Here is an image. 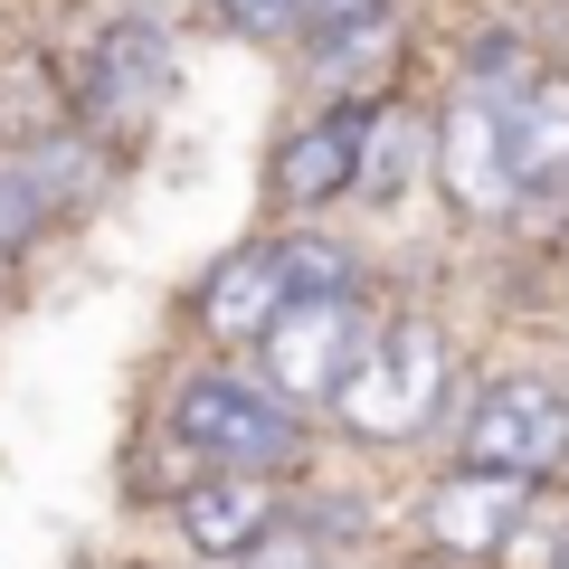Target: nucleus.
<instances>
[{"instance_id": "obj_19", "label": "nucleus", "mask_w": 569, "mask_h": 569, "mask_svg": "<svg viewBox=\"0 0 569 569\" xmlns=\"http://www.w3.org/2000/svg\"><path fill=\"white\" fill-rule=\"evenodd\" d=\"M361 10H389V0H305V29H332V20H361Z\"/></svg>"}, {"instance_id": "obj_7", "label": "nucleus", "mask_w": 569, "mask_h": 569, "mask_svg": "<svg viewBox=\"0 0 569 569\" xmlns=\"http://www.w3.org/2000/svg\"><path fill=\"white\" fill-rule=\"evenodd\" d=\"M522 512H531V485H522V475H485V466H456L447 485L427 493L418 531H427L437 550H447V560H493V550H512Z\"/></svg>"}, {"instance_id": "obj_17", "label": "nucleus", "mask_w": 569, "mask_h": 569, "mask_svg": "<svg viewBox=\"0 0 569 569\" xmlns=\"http://www.w3.org/2000/svg\"><path fill=\"white\" fill-rule=\"evenodd\" d=\"M238 39H295L305 29V0H219Z\"/></svg>"}, {"instance_id": "obj_5", "label": "nucleus", "mask_w": 569, "mask_h": 569, "mask_svg": "<svg viewBox=\"0 0 569 569\" xmlns=\"http://www.w3.org/2000/svg\"><path fill=\"white\" fill-rule=\"evenodd\" d=\"M361 342H370V323H361L351 295L342 305H284V323L257 342V380L284 408H332L342 380H351V361H361Z\"/></svg>"}, {"instance_id": "obj_8", "label": "nucleus", "mask_w": 569, "mask_h": 569, "mask_svg": "<svg viewBox=\"0 0 569 569\" xmlns=\"http://www.w3.org/2000/svg\"><path fill=\"white\" fill-rule=\"evenodd\" d=\"M295 305V276H284V238H247L238 257L209 266L200 284V332L209 342H266Z\"/></svg>"}, {"instance_id": "obj_18", "label": "nucleus", "mask_w": 569, "mask_h": 569, "mask_svg": "<svg viewBox=\"0 0 569 569\" xmlns=\"http://www.w3.org/2000/svg\"><path fill=\"white\" fill-rule=\"evenodd\" d=\"M39 219H48L39 190H29L10 162H0V257H10V247H29V228H39Z\"/></svg>"}, {"instance_id": "obj_20", "label": "nucleus", "mask_w": 569, "mask_h": 569, "mask_svg": "<svg viewBox=\"0 0 569 569\" xmlns=\"http://www.w3.org/2000/svg\"><path fill=\"white\" fill-rule=\"evenodd\" d=\"M541 569H569V522L550 531V560H541Z\"/></svg>"}, {"instance_id": "obj_6", "label": "nucleus", "mask_w": 569, "mask_h": 569, "mask_svg": "<svg viewBox=\"0 0 569 569\" xmlns=\"http://www.w3.org/2000/svg\"><path fill=\"white\" fill-rule=\"evenodd\" d=\"M437 181L466 219H503L522 200V171H512V133H503V96L485 86H456L447 114H437Z\"/></svg>"}, {"instance_id": "obj_11", "label": "nucleus", "mask_w": 569, "mask_h": 569, "mask_svg": "<svg viewBox=\"0 0 569 569\" xmlns=\"http://www.w3.org/2000/svg\"><path fill=\"white\" fill-rule=\"evenodd\" d=\"M503 133H512V171L522 190H560L569 181V86L560 77H522L503 96Z\"/></svg>"}, {"instance_id": "obj_9", "label": "nucleus", "mask_w": 569, "mask_h": 569, "mask_svg": "<svg viewBox=\"0 0 569 569\" xmlns=\"http://www.w3.org/2000/svg\"><path fill=\"white\" fill-rule=\"evenodd\" d=\"M370 114L380 104H332V114H313L305 133H284L276 142V209H323L332 190L361 181V142H370Z\"/></svg>"}, {"instance_id": "obj_3", "label": "nucleus", "mask_w": 569, "mask_h": 569, "mask_svg": "<svg viewBox=\"0 0 569 569\" xmlns=\"http://www.w3.org/2000/svg\"><path fill=\"white\" fill-rule=\"evenodd\" d=\"M466 466L485 475H560L569 466V389L541 370H503L466 408Z\"/></svg>"}, {"instance_id": "obj_2", "label": "nucleus", "mask_w": 569, "mask_h": 569, "mask_svg": "<svg viewBox=\"0 0 569 569\" xmlns=\"http://www.w3.org/2000/svg\"><path fill=\"white\" fill-rule=\"evenodd\" d=\"M171 437L209 456V475H276L295 466V408L257 370H190L171 389Z\"/></svg>"}, {"instance_id": "obj_13", "label": "nucleus", "mask_w": 569, "mask_h": 569, "mask_svg": "<svg viewBox=\"0 0 569 569\" xmlns=\"http://www.w3.org/2000/svg\"><path fill=\"white\" fill-rule=\"evenodd\" d=\"M427 162V123L418 114H399V104H380V114H370V142H361V200H399L408 190V171Z\"/></svg>"}, {"instance_id": "obj_12", "label": "nucleus", "mask_w": 569, "mask_h": 569, "mask_svg": "<svg viewBox=\"0 0 569 569\" xmlns=\"http://www.w3.org/2000/svg\"><path fill=\"white\" fill-rule=\"evenodd\" d=\"M10 171H20V181L39 190V209L58 219V209L96 200V181H104V152H96L86 133H39V142H29V152H20Z\"/></svg>"}, {"instance_id": "obj_4", "label": "nucleus", "mask_w": 569, "mask_h": 569, "mask_svg": "<svg viewBox=\"0 0 569 569\" xmlns=\"http://www.w3.org/2000/svg\"><path fill=\"white\" fill-rule=\"evenodd\" d=\"M171 86H181V48H171V29L104 20L96 39H86V58H77V114L96 123V133H142V123L171 104Z\"/></svg>"}, {"instance_id": "obj_16", "label": "nucleus", "mask_w": 569, "mask_h": 569, "mask_svg": "<svg viewBox=\"0 0 569 569\" xmlns=\"http://www.w3.org/2000/svg\"><path fill=\"white\" fill-rule=\"evenodd\" d=\"M238 569H332V560H323V531H313V522H295V512H276V531H266V541L247 550Z\"/></svg>"}, {"instance_id": "obj_15", "label": "nucleus", "mask_w": 569, "mask_h": 569, "mask_svg": "<svg viewBox=\"0 0 569 569\" xmlns=\"http://www.w3.org/2000/svg\"><path fill=\"white\" fill-rule=\"evenodd\" d=\"M284 276H295V305H342L351 295V247L342 238H284Z\"/></svg>"}, {"instance_id": "obj_10", "label": "nucleus", "mask_w": 569, "mask_h": 569, "mask_svg": "<svg viewBox=\"0 0 569 569\" xmlns=\"http://www.w3.org/2000/svg\"><path fill=\"white\" fill-rule=\"evenodd\" d=\"M266 531H276V485H266V475H209V485H181V541L200 550V560L238 569Z\"/></svg>"}, {"instance_id": "obj_14", "label": "nucleus", "mask_w": 569, "mask_h": 569, "mask_svg": "<svg viewBox=\"0 0 569 569\" xmlns=\"http://www.w3.org/2000/svg\"><path fill=\"white\" fill-rule=\"evenodd\" d=\"M389 48H399V10H361V20L313 29V58H323V77H370Z\"/></svg>"}, {"instance_id": "obj_1", "label": "nucleus", "mask_w": 569, "mask_h": 569, "mask_svg": "<svg viewBox=\"0 0 569 569\" xmlns=\"http://www.w3.org/2000/svg\"><path fill=\"white\" fill-rule=\"evenodd\" d=\"M437 408H447V332L427 323V313L370 323V342H361V361H351L332 418H342L361 447H408V437L437 427Z\"/></svg>"}]
</instances>
